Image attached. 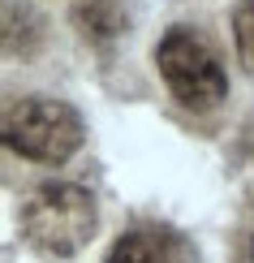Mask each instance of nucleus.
Masks as SVG:
<instances>
[{"label": "nucleus", "instance_id": "nucleus-1", "mask_svg": "<svg viewBox=\"0 0 254 263\" xmlns=\"http://www.w3.org/2000/svg\"><path fill=\"white\" fill-rule=\"evenodd\" d=\"M99 224L91 190L73 181H43L22 207V237L43 259H73Z\"/></svg>", "mask_w": 254, "mask_h": 263}, {"label": "nucleus", "instance_id": "nucleus-2", "mask_svg": "<svg viewBox=\"0 0 254 263\" xmlns=\"http://www.w3.org/2000/svg\"><path fill=\"white\" fill-rule=\"evenodd\" d=\"M82 138H86V125L78 108H69L65 100H52V95L13 100L5 112V147L17 151L22 160L65 164L82 147Z\"/></svg>", "mask_w": 254, "mask_h": 263}, {"label": "nucleus", "instance_id": "nucleus-3", "mask_svg": "<svg viewBox=\"0 0 254 263\" xmlns=\"http://www.w3.org/2000/svg\"><path fill=\"white\" fill-rule=\"evenodd\" d=\"M155 65H160V78L168 82L172 100L194 108V112H207L228 95L224 65L211 52V43L203 35H194L190 26H172L155 43Z\"/></svg>", "mask_w": 254, "mask_h": 263}, {"label": "nucleus", "instance_id": "nucleus-4", "mask_svg": "<svg viewBox=\"0 0 254 263\" xmlns=\"http://www.w3.org/2000/svg\"><path fill=\"white\" fill-rule=\"evenodd\" d=\"M104 263H198V250L190 246V237L181 229L142 220L116 237Z\"/></svg>", "mask_w": 254, "mask_h": 263}, {"label": "nucleus", "instance_id": "nucleus-5", "mask_svg": "<svg viewBox=\"0 0 254 263\" xmlns=\"http://www.w3.org/2000/svg\"><path fill=\"white\" fill-rule=\"evenodd\" d=\"M73 26L82 30L86 43L108 48L112 39H121L129 30V17L121 9V0H78L73 5Z\"/></svg>", "mask_w": 254, "mask_h": 263}, {"label": "nucleus", "instance_id": "nucleus-6", "mask_svg": "<svg viewBox=\"0 0 254 263\" xmlns=\"http://www.w3.org/2000/svg\"><path fill=\"white\" fill-rule=\"evenodd\" d=\"M233 39H237V57L254 73V0H237L233 9Z\"/></svg>", "mask_w": 254, "mask_h": 263}, {"label": "nucleus", "instance_id": "nucleus-7", "mask_svg": "<svg viewBox=\"0 0 254 263\" xmlns=\"http://www.w3.org/2000/svg\"><path fill=\"white\" fill-rule=\"evenodd\" d=\"M246 259L254 263V229H250V237H246Z\"/></svg>", "mask_w": 254, "mask_h": 263}]
</instances>
